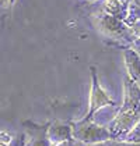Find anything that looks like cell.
Segmentation results:
<instances>
[{
    "label": "cell",
    "instance_id": "obj_1",
    "mask_svg": "<svg viewBox=\"0 0 140 146\" xmlns=\"http://www.w3.org/2000/svg\"><path fill=\"white\" fill-rule=\"evenodd\" d=\"M94 21H95V27L98 32L105 39L115 42L118 46H122L123 49L130 47L133 40L137 38L136 34L133 32L132 27L125 20L106 14L102 10H100L94 15Z\"/></svg>",
    "mask_w": 140,
    "mask_h": 146
},
{
    "label": "cell",
    "instance_id": "obj_2",
    "mask_svg": "<svg viewBox=\"0 0 140 146\" xmlns=\"http://www.w3.org/2000/svg\"><path fill=\"white\" fill-rule=\"evenodd\" d=\"M71 127H73V138L85 145L101 143V142L112 139L108 127L95 123L94 120L81 118L76 123H71Z\"/></svg>",
    "mask_w": 140,
    "mask_h": 146
},
{
    "label": "cell",
    "instance_id": "obj_3",
    "mask_svg": "<svg viewBox=\"0 0 140 146\" xmlns=\"http://www.w3.org/2000/svg\"><path fill=\"white\" fill-rule=\"evenodd\" d=\"M140 121V107H119L114 120L108 124L112 139H123Z\"/></svg>",
    "mask_w": 140,
    "mask_h": 146
},
{
    "label": "cell",
    "instance_id": "obj_4",
    "mask_svg": "<svg viewBox=\"0 0 140 146\" xmlns=\"http://www.w3.org/2000/svg\"><path fill=\"white\" fill-rule=\"evenodd\" d=\"M90 71H91V88H90V98H88V110H87V114L83 117L84 120H91L93 115L98 110L104 109L106 106H114L115 104L114 99L100 85L95 67H90Z\"/></svg>",
    "mask_w": 140,
    "mask_h": 146
},
{
    "label": "cell",
    "instance_id": "obj_5",
    "mask_svg": "<svg viewBox=\"0 0 140 146\" xmlns=\"http://www.w3.org/2000/svg\"><path fill=\"white\" fill-rule=\"evenodd\" d=\"M46 136L49 141L52 142V145H58L66 141H71L73 138V127L71 124H65V123H55L50 124L46 128Z\"/></svg>",
    "mask_w": 140,
    "mask_h": 146
},
{
    "label": "cell",
    "instance_id": "obj_6",
    "mask_svg": "<svg viewBox=\"0 0 140 146\" xmlns=\"http://www.w3.org/2000/svg\"><path fill=\"white\" fill-rule=\"evenodd\" d=\"M123 61L126 67V74L135 81H140V54L132 47L123 49Z\"/></svg>",
    "mask_w": 140,
    "mask_h": 146
},
{
    "label": "cell",
    "instance_id": "obj_7",
    "mask_svg": "<svg viewBox=\"0 0 140 146\" xmlns=\"http://www.w3.org/2000/svg\"><path fill=\"white\" fill-rule=\"evenodd\" d=\"M129 9L128 6H125L120 0H101V10L106 14H111L114 17L122 18L126 21L129 17Z\"/></svg>",
    "mask_w": 140,
    "mask_h": 146
},
{
    "label": "cell",
    "instance_id": "obj_8",
    "mask_svg": "<svg viewBox=\"0 0 140 146\" xmlns=\"http://www.w3.org/2000/svg\"><path fill=\"white\" fill-rule=\"evenodd\" d=\"M27 146H53V145H52V142L49 141V138L46 136V131H45L42 134L34 135L28 141V145Z\"/></svg>",
    "mask_w": 140,
    "mask_h": 146
},
{
    "label": "cell",
    "instance_id": "obj_9",
    "mask_svg": "<svg viewBox=\"0 0 140 146\" xmlns=\"http://www.w3.org/2000/svg\"><path fill=\"white\" fill-rule=\"evenodd\" d=\"M85 146H140V143L136 142H128V141H123V139H109V141H105L101 143H94V145H85Z\"/></svg>",
    "mask_w": 140,
    "mask_h": 146
},
{
    "label": "cell",
    "instance_id": "obj_10",
    "mask_svg": "<svg viewBox=\"0 0 140 146\" xmlns=\"http://www.w3.org/2000/svg\"><path fill=\"white\" fill-rule=\"evenodd\" d=\"M123 141H128V142H136V143H140V121L136 125H135V128L129 132L125 138H123Z\"/></svg>",
    "mask_w": 140,
    "mask_h": 146
},
{
    "label": "cell",
    "instance_id": "obj_11",
    "mask_svg": "<svg viewBox=\"0 0 140 146\" xmlns=\"http://www.w3.org/2000/svg\"><path fill=\"white\" fill-rule=\"evenodd\" d=\"M28 141L30 139H27V135L25 134H18L13 138V141L10 142L9 146H27L28 145Z\"/></svg>",
    "mask_w": 140,
    "mask_h": 146
},
{
    "label": "cell",
    "instance_id": "obj_12",
    "mask_svg": "<svg viewBox=\"0 0 140 146\" xmlns=\"http://www.w3.org/2000/svg\"><path fill=\"white\" fill-rule=\"evenodd\" d=\"M132 20H140V9H135V7L129 9V17L126 18V23Z\"/></svg>",
    "mask_w": 140,
    "mask_h": 146
},
{
    "label": "cell",
    "instance_id": "obj_13",
    "mask_svg": "<svg viewBox=\"0 0 140 146\" xmlns=\"http://www.w3.org/2000/svg\"><path fill=\"white\" fill-rule=\"evenodd\" d=\"M128 24L132 27V29H133V32L136 34V36L140 38V20H132V21H129Z\"/></svg>",
    "mask_w": 140,
    "mask_h": 146
},
{
    "label": "cell",
    "instance_id": "obj_14",
    "mask_svg": "<svg viewBox=\"0 0 140 146\" xmlns=\"http://www.w3.org/2000/svg\"><path fill=\"white\" fill-rule=\"evenodd\" d=\"M130 47H132V49H135V50L140 54V38H136V39L133 40V43L130 45Z\"/></svg>",
    "mask_w": 140,
    "mask_h": 146
},
{
    "label": "cell",
    "instance_id": "obj_15",
    "mask_svg": "<svg viewBox=\"0 0 140 146\" xmlns=\"http://www.w3.org/2000/svg\"><path fill=\"white\" fill-rule=\"evenodd\" d=\"M130 7L140 9V0H132V3H130Z\"/></svg>",
    "mask_w": 140,
    "mask_h": 146
},
{
    "label": "cell",
    "instance_id": "obj_16",
    "mask_svg": "<svg viewBox=\"0 0 140 146\" xmlns=\"http://www.w3.org/2000/svg\"><path fill=\"white\" fill-rule=\"evenodd\" d=\"M55 146H73V139L71 141H66V142H62V143H58Z\"/></svg>",
    "mask_w": 140,
    "mask_h": 146
},
{
    "label": "cell",
    "instance_id": "obj_17",
    "mask_svg": "<svg viewBox=\"0 0 140 146\" xmlns=\"http://www.w3.org/2000/svg\"><path fill=\"white\" fill-rule=\"evenodd\" d=\"M1 4H3V7H6V4H7V0H1Z\"/></svg>",
    "mask_w": 140,
    "mask_h": 146
},
{
    "label": "cell",
    "instance_id": "obj_18",
    "mask_svg": "<svg viewBox=\"0 0 140 146\" xmlns=\"http://www.w3.org/2000/svg\"><path fill=\"white\" fill-rule=\"evenodd\" d=\"M88 1H97V0H88ZM98 1H101V0H98Z\"/></svg>",
    "mask_w": 140,
    "mask_h": 146
},
{
    "label": "cell",
    "instance_id": "obj_19",
    "mask_svg": "<svg viewBox=\"0 0 140 146\" xmlns=\"http://www.w3.org/2000/svg\"><path fill=\"white\" fill-rule=\"evenodd\" d=\"M139 85H140V81H139Z\"/></svg>",
    "mask_w": 140,
    "mask_h": 146
}]
</instances>
